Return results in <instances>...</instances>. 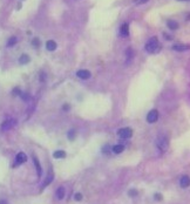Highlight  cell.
<instances>
[{
  "instance_id": "1",
  "label": "cell",
  "mask_w": 190,
  "mask_h": 204,
  "mask_svg": "<svg viewBox=\"0 0 190 204\" xmlns=\"http://www.w3.org/2000/svg\"><path fill=\"white\" fill-rule=\"evenodd\" d=\"M160 48H161L160 42H158L156 36H153V38L149 39L148 42L146 43V51H147L148 53H156V52L160 51Z\"/></svg>"
},
{
  "instance_id": "2",
  "label": "cell",
  "mask_w": 190,
  "mask_h": 204,
  "mask_svg": "<svg viewBox=\"0 0 190 204\" xmlns=\"http://www.w3.org/2000/svg\"><path fill=\"white\" fill-rule=\"evenodd\" d=\"M157 147H158V149H161L162 151L167 150L168 148V138L165 137V136H160V137L157 138Z\"/></svg>"
},
{
  "instance_id": "3",
  "label": "cell",
  "mask_w": 190,
  "mask_h": 204,
  "mask_svg": "<svg viewBox=\"0 0 190 204\" xmlns=\"http://www.w3.org/2000/svg\"><path fill=\"white\" fill-rule=\"evenodd\" d=\"M117 134H119V136L121 138H129L133 135V130L130 128H122V129L119 130Z\"/></svg>"
},
{
  "instance_id": "4",
  "label": "cell",
  "mask_w": 190,
  "mask_h": 204,
  "mask_svg": "<svg viewBox=\"0 0 190 204\" xmlns=\"http://www.w3.org/2000/svg\"><path fill=\"white\" fill-rule=\"evenodd\" d=\"M157 119H158V112H157L156 109H153V110H150V112L148 113V115H147V121H148L149 123L156 122Z\"/></svg>"
},
{
  "instance_id": "5",
  "label": "cell",
  "mask_w": 190,
  "mask_h": 204,
  "mask_svg": "<svg viewBox=\"0 0 190 204\" xmlns=\"http://www.w3.org/2000/svg\"><path fill=\"white\" fill-rule=\"evenodd\" d=\"M27 161V156L25 153H19L15 157V166H19V164H22Z\"/></svg>"
},
{
  "instance_id": "6",
  "label": "cell",
  "mask_w": 190,
  "mask_h": 204,
  "mask_svg": "<svg viewBox=\"0 0 190 204\" xmlns=\"http://www.w3.org/2000/svg\"><path fill=\"white\" fill-rule=\"evenodd\" d=\"M76 75L82 80H87L90 77V72L87 70V69H81V70H79L78 73H76Z\"/></svg>"
},
{
  "instance_id": "7",
  "label": "cell",
  "mask_w": 190,
  "mask_h": 204,
  "mask_svg": "<svg viewBox=\"0 0 190 204\" xmlns=\"http://www.w3.org/2000/svg\"><path fill=\"white\" fill-rule=\"evenodd\" d=\"M172 49H174V51H177V52H184V51L190 49V46H189V45H182V43H177V45H174V46H172Z\"/></svg>"
},
{
  "instance_id": "8",
  "label": "cell",
  "mask_w": 190,
  "mask_h": 204,
  "mask_svg": "<svg viewBox=\"0 0 190 204\" xmlns=\"http://www.w3.org/2000/svg\"><path fill=\"white\" fill-rule=\"evenodd\" d=\"M15 123H17V122H15V120H6L5 122L1 124V129H3V130H8V129H11Z\"/></svg>"
},
{
  "instance_id": "9",
  "label": "cell",
  "mask_w": 190,
  "mask_h": 204,
  "mask_svg": "<svg viewBox=\"0 0 190 204\" xmlns=\"http://www.w3.org/2000/svg\"><path fill=\"white\" fill-rule=\"evenodd\" d=\"M120 33H121L122 36H128V34H129V26H128V23H123L121 26Z\"/></svg>"
},
{
  "instance_id": "10",
  "label": "cell",
  "mask_w": 190,
  "mask_h": 204,
  "mask_svg": "<svg viewBox=\"0 0 190 204\" xmlns=\"http://www.w3.org/2000/svg\"><path fill=\"white\" fill-rule=\"evenodd\" d=\"M180 184L182 188H188V186L190 185V178L188 176H183L180 181Z\"/></svg>"
},
{
  "instance_id": "11",
  "label": "cell",
  "mask_w": 190,
  "mask_h": 204,
  "mask_svg": "<svg viewBox=\"0 0 190 204\" xmlns=\"http://www.w3.org/2000/svg\"><path fill=\"white\" fill-rule=\"evenodd\" d=\"M46 48L48 49V51H54V49L56 48V42L53 41V40L47 41V43H46Z\"/></svg>"
},
{
  "instance_id": "12",
  "label": "cell",
  "mask_w": 190,
  "mask_h": 204,
  "mask_svg": "<svg viewBox=\"0 0 190 204\" xmlns=\"http://www.w3.org/2000/svg\"><path fill=\"white\" fill-rule=\"evenodd\" d=\"M53 156H54V158H65L66 157V153L63 150H56V151H54Z\"/></svg>"
},
{
  "instance_id": "13",
  "label": "cell",
  "mask_w": 190,
  "mask_h": 204,
  "mask_svg": "<svg viewBox=\"0 0 190 204\" xmlns=\"http://www.w3.org/2000/svg\"><path fill=\"white\" fill-rule=\"evenodd\" d=\"M19 62H20L21 65H26L29 62V56L27 55V54H22V55L20 56V59H19Z\"/></svg>"
},
{
  "instance_id": "14",
  "label": "cell",
  "mask_w": 190,
  "mask_h": 204,
  "mask_svg": "<svg viewBox=\"0 0 190 204\" xmlns=\"http://www.w3.org/2000/svg\"><path fill=\"white\" fill-rule=\"evenodd\" d=\"M123 149H124V147L122 144H116V145H114L113 147V153H115V154H120V153H122L123 151Z\"/></svg>"
},
{
  "instance_id": "15",
  "label": "cell",
  "mask_w": 190,
  "mask_h": 204,
  "mask_svg": "<svg viewBox=\"0 0 190 204\" xmlns=\"http://www.w3.org/2000/svg\"><path fill=\"white\" fill-rule=\"evenodd\" d=\"M56 197H58V199H62L63 197H65V189H63L62 186H60V188L56 190Z\"/></svg>"
},
{
  "instance_id": "16",
  "label": "cell",
  "mask_w": 190,
  "mask_h": 204,
  "mask_svg": "<svg viewBox=\"0 0 190 204\" xmlns=\"http://www.w3.org/2000/svg\"><path fill=\"white\" fill-rule=\"evenodd\" d=\"M167 25H168V27H169L170 29H176V28L178 27V23L176 22L175 20H168Z\"/></svg>"
},
{
  "instance_id": "17",
  "label": "cell",
  "mask_w": 190,
  "mask_h": 204,
  "mask_svg": "<svg viewBox=\"0 0 190 204\" xmlns=\"http://www.w3.org/2000/svg\"><path fill=\"white\" fill-rule=\"evenodd\" d=\"M33 162H34V164H35V168H36V171H38V175H39V176H41V166H40V163H39L38 158L33 157Z\"/></svg>"
},
{
  "instance_id": "18",
  "label": "cell",
  "mask_w": 190,
  "mask_h": 204,
  "mask_svg": "<svg viewBox=\"0 0 190 204\" xmlns=\"http://www.w3.org/2000/svg\"><path fill=\"white\" fill-rule=\"evenodd\" d=\"M15 43H17V38H15V36H12V38L8 39L7 46H8V47H12V46H14Z\"/></svg>"
},
{
  "instance_id": "19",
  "label": "cell",
  "mask_w": 190,
  "mask_h": 204,
  "mask_svg": "<svg viewBox=\"0 0 190 204\" xmlns=\"http://www.w3.org/2000/svg\"><path fill=\"white\" fill-rule=\"evenodd\" d=\"M52 179H53V176H52V174H49L48 176H47V178H46V181H45V183H43V188H45L46 185H47V184H49L52 182Z\"/></svg>"
},
{
  "instance_id": "20",
  "label": "cell",
  "mask_w": 190,
  "mask_h": 204,
  "mask_svg": "<svg viewBox=\"0 0 190 204\" xmlns=\"http://www.w3.org/2000/svg\"><path fill=\"white\" fill-rule=\"evenodd\" d=\"M68 138L71 141H73L74 138H75V131L74 130H69V133H68Z\"/></svg>"
},
{
  "instance_id": "21",
  "label": "cell",
  "mask_w": 190,
  "mask_h": 204,
  "mask_svg": "<svg viewBox=\"0 0 190 204\" xmlns=\"http://www.w3.org/2000/svg\"><path fill=\"white\" fill-rule=\"evenodd\" d=\"M127 58H128V60H127V61H129V60L133 58V51L130 48L127 49Z\"/></svg>"
},
{
  "instance_id": "22",
  "label": "cell",
  "mask_w": 190,
  "mask_h": 204,
  "mask_svg": "<svg viewBox=\"0 0 190 204\" xmlns=\"http://www.w3.org/2000/svg\"><path fill=\"white\" fill-rule=\"evenodd\" d=\"M32 43H33V46L34 47H39V46H40V41H39V39H34V40L33 41H32Z\"/></svg>"
},
{
  "instance_id": "23",
  "label": "cell",
  "mask_w": 190,
  "mask_h": 204,
  "mask_svg": "<svg viewBox=\"0 0 190 204\" xmlns=\"http://www.w3.org/2000/svg\"><path fill=\"white\" fill-rule=\"evenodd\" d=\"M128 194H129V196L134 197V196H136V195H137V191H136V190H129V192H128Z\"/></svg>"
},
{
  "instance_id": "24",
  "label": "cell",
  "mask_w": 190,
  "mask_h": 204,
  "mask_svg": "<svg viewBox=\"0 0 190 204\" xmlns=\"http://www.w3.org/2000/svg\"><path fill=\"white\" fill-rule=\"evenodd\" d=\"M74 198H75V201H81V199H82V195L81 194H76Z\"/></svg>"
},
{
  "instance_id": "25",
  "label": "cell",
  "mask_w": 190,
  "mask_h": 204,
  "mask_svg": "<svg viewBox=\"0 0 190 204\" xmlns=\"http://www.w3.org/2000/svg\"><path fill=\"white\" fill-rule=\"evenodd\" d=\"M109 149H110V148H109L108 145H104L103 149H102V153H103V154H107V153L109 151Z\"/></svg>"
},
{
  "instance_id": "26",
  "label": "cell",
  "mask_w": 190,
  "mask_h": 204,
  "mask_svg": "<svg viewBox=\"0 0 190 204\" xmlns=\"http://www.w3.org/2000/svg\"><path fill=\"white\" fill-rule=\"evenodd\" d=\"M155 199H157V201H161V199H162V195H161V194H156V195H155Z\"/></svg>"
},
{
  "instance_id": "27",
  "label": "cell",
  "mask_w": 190,
  "mask_h": 204,
  "mask_svg": "<svg viewBox=\"0 0 190 204\" xmlns=\"http://www.w3.org/2000/svg\"><path fill=\"white\" fill-rule=\"evenodd\" d=\"M148 0H135V3L136 4H145V3H147Z\"/></svg>"
},
{
  "instance_id": "28",
  "label": "cell",
  "mask_w": 190,
  "mask_h": 204,
  "mask_svg": "<svg viewBox=\"0 0 190 204\" xmlns=\"http://www.w3.org/2000/svg\"><path fill=\"white\" fill-rule=\"evenodd\" d=\"M13 94H14V95H19V94H20V90H19L18 88H15V89L13 90Z\"/></svg>"
},
{
  "instance_id": "29",
  "label": "cell",
  "mask_w": 190,
  "mask_h": 204,
  "mask_svg": "<svg viewBox=\"0 0 190 204\" xmlns=\"http://www.w3.org/2000/svg\"><path fill=\"white\" fill-rule=\"evenodd\" d=\"M62 109L65 110V112H68V110H69V106H68V105H65V106L62 107Z\"/></svg>"
},
{
  "instance_id": "30",
  "label": "cell",
  "mask_w": 190,
  "mask_h": 204,
  "mask_svg": "<svg viewBox=\"0 0 190 204\" xmlns=\"http://www.w3.org/2000/svg\"><path fill=\"white\" fill-rule=\"evenodd\" d=\"M0 204H7V203H6L5 201H1V202H0Z\"/></svg>"
},
{
  "instance_id": "31",
  "label": "cell",
  "mask_w": 190,
  "mask_h": 204,
  "mask_svg": "<svg viewBox=\"0 0 190 204\" xmlns=\"http://www.w3.org/2000/svg\"><path fill=\"white\" fill-rule=\"evenodd\" d=\"M178 1H188V0H178Z\"/></svg>"
}]
</instances>
